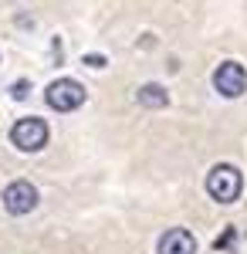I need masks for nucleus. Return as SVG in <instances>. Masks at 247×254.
Wrapping results in <instances>:
<instances>
[{
  "mask_svg": "<svg viewBox=\"0 0 247 254\" xmlns=\"http://www.w3.org/2000/svg\"><path fill=\"white\" fill-rule=\"evenodd\" d=\"M241 187H244L241 170L230 166V163H217L207 173V193L213 196L217 203H234V200L241 196Z\"/></svg>",
  "mask_w": 247,
  "mask_h": 254,
  "instance_id": "f257e3e1",
  "label": "nucleus"
},
{
  "mask_svg": "<svg viewBox=\"0 0 247 254\" xmlns=\"http://www.w3.org/2000/svg\"><path fill=\"white\" fill-rule=\"evenodd\" d=\"M48 122L38 116H27L20 119V122H14V129H10V142L17 146L20 153H41L44 146H48Z\"/></svg>",
  "mask_w": 247,
  "mask_h": 254,
  "instance_id": "f03ea898",
  "label": "nucleus"
},
{
  "mask_svg": "<svg viewBox=\"0 0 247 254\" xmlns=\"http://www.w3.org/2000/svg\"><path fill=\"white\" fill-rule=\"evenodd\" d=\"M44 102L55 109V112H75L78 105H85V85L75 78H58L48 85Z\"/></svg>",
  "mask_w": 247,
  "mask_h": 254,
  "instance_id": "7ed1b4c3",
  "label": "nucleus"
},
{
  "mask_svg": "<svg viewBox=\"0 0 247 254\" xmlns=\"http://www.w3.org/2000/svg\"><path fill=\"white\" fill-rule=\"evenodd\" d=\"M3 210L10 217H24L31 214L34 207H38V187L31 183V180H14V183H7V190H3Z\"/></svg>",
  "mask_w": 247,
  "mask_h": 254,
  "instance_id": "20e7f679",
  "label": "nucleus"
},
{
  "mask_svg": "<svg viewBox=\"0 0 247 254\" xmlns=\"http://www.w3.org/2000/svg\"><path fill=\"white\" fill-rule=\"evenodd\" d=\"M213 88L224 98H241L247 92V68L241 61H224L213 71Z\"/></svg>",
  "mask_w": 247,
  "mask_h": 254,
  "instance_id": "39448f33",
  "label": "nucleus"
},
{
  "mask_svg": "<svg viewBox=\"0 0 247 254\" xmlns=\"http://www.w3.org/2000/svg\"><path fill=\"white\" fill-rule=\"evenodd\" d=\"M156 254H196V237L186 227H170L166 234L159 237Z\"/></svg>",
  "mask_w": 247,
  "mask_h": 254,
  "instance_id": "423d86ee",
  "label": "nucleus"
},
{
  "mask_svg": "<svg viewBox=\"0 0 247 254\" xmlns=\"http://www.w3.org/2000/svg\"><path fill=\"white\" fill-rule=\"evenodd\" d=\"M135 102H139L142 109H166V105H170V95H166L163 85L149 81V85H142V88L135 92Z\"/></svg>",
  "mask_w": 247,
  "mask_h": 254,
  "instance_id": "0eeeda50",
  "label": "nucleus"
},
{
  "mask_svg": "<svg viewBox=\"0 0 247 254\" xmlns=\"http://www.w3.org/2000/svg\"><path fill=\"white\" fill-rule=\"evenodd\" d=\"M27 92H31V81H14L10 85V95L14 98H27Z\"/></svg>",
  "mask_w": 247,
  "mask_h": 254,
  "instance_id": "6e6552de",
  "label": "nucleus"
},
{
  "mask_svg": "<svg viewBox=\"0 0 247 254\" xmlns=\"http://www.w3.org/2000/svg\"><path fill=\"white\" fill-rule=\"evenodd\" d=\"M81 61H85L88 68H102V64H109V61L102 58V55H85V58H81Z\"/></svg>",
  "mask_w": 247,
  "mask_h": 254,
  "instance_id": "1a4fd4ad",
  "label": "nucleus"
},
{
  "mask_svg": "<svg viewBox=\"0 0 247 254\" xmlns=\"http://www.w3.org/2000/svg\"><path fill=\"white\" fill-rule=\"evenodd\" d=\"M230 241H234V227H227V231H224V237H220L213 248H230Z\"/></svg>",
  "mask_w": 247,
  "mask_h": 254,
  "instance_id": "9d476101",
  "label": "nucleus"
}]
</instances>
